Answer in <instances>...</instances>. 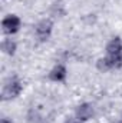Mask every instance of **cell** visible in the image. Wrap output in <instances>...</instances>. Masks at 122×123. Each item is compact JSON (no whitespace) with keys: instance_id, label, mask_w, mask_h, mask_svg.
Returning a JSON list of instances; mask_svg holds the SVG:
<instances>
[{"instance_id":"cell-1","label":"cell","mask_w":122,"mask_h":123,"mask_svg":"<svg viewBox=\"0 0 122 123\" xmlns=\"http://www.w3.org/2000/svg\"><path fill=\"white\" fill-rule=\"evenodd\" d=\"M108 57L105 59L108 67H119L122 64V43L119 39H114L109 42L108 47Z\"/></svg>"},{"instance_id":"cell-2","label":"cell","mask_w":122,"mask_h":123,"mask_svg":"<svg viewBox=\"0 0 122 123\" xmlns=\"http://www.w3.org/2000/svg\"><path fill=\"white\" fill-rule=\"evenodd\" d=\"M22 90V85L17 79H10L6 85H4V89H3V99L7 100V99H13L16 97Z\"/></svg>"},{"instance_id":"cell-3","label":"cell","mask_w":122,"mask_h":123,"mask_svg":"<svg viewBox=\"0 0 122 123\" xmlns=\"http://www.w3.org/2000/svg\"><path fill=\"white\" fill-rule=\"evenodd\" d=\"M1 27H3L4 33H7V34L16 33V31L19 30V27H20V20H19V17H17V16L10 14V16H7V17L3 20Z\"/></svg>"},{"instance_id":"cell-4","label":"cell","mask_w":122,"mask_h":123,"mask_svg":"<svg viewBox=\"0 0 122 123\" xmlns=\"http://www.w3.org/2000/svg\"><path fill=\"white\" fill-rule=\"evenodd\" d=\"M50 30H52V23L49 20H45V22H40L36 27V34L40 40H46L50 34Z\"/></svg>"},{"instance_id":"cell-5","label":"cell","mask_w":122,"mask_h":123,"mask_svg":"<svg viewBox=\"0 0 122 123\" xmlns=\"http://www.w3.org/2000/svg\"><path fill=\"white\" fill-rule=\"evenodd\" d=\"M93 115V109L89 103H85V105H81L76 110V116L79 120H88L91 119V116Z\"/></svg>"},{"instance_id":"cell-6","label":"cell","mask_w":122,"mask_h":123,"mask_svg":"<svg viewBox=\"0 0 122 123\" xmlns=\"http://www.w3.org/2000/svg\"><path fill=\"white\" fill-rule=\"evenodd\" d=\"M65 77H66V69L63 67V66H56L53 70H52V73H50V79L52 80H56V82H62V80H65Z\"/></svg>"},{"instance_id":"cell-7","label":"cell","mask_w":122,"mask_h":123,"mask_svg":"<svg viewBox=\"0 0 122 123\" xmlns=\"http://www.w3.org/2000/svg\"><path fill=\"white\" fill-rule=\"evenodd\" d=\"M3 50H4L6 53H9V55H13L14 50H16V44H14L12 40H6V42L3 43Z\"/></svg>"},{"instance_id":"cell-8","label":"cell","mask_w":122,"mask_h":123,"mask_svg":"<svg viewBox=\"0 0 122 123\" xmlns=\"http://www.w3.org/2000/svg\"><path fill=\"white\" fill-rule=\"evenodd\" d=\"M1 123H10V122H9L7 119H3V120H1Z\"/></svg>"},{"instance_id":"cell-9","label":"cell","mask_w":122,"mask_h":123,"mask_svg":"<svg viewBox=\"0 0 122 123\" xmlns=\"http://www.w3.org/2000/svg\"><path fill=\"white\" fill-rule=\"evenodd\" d=\"M72 123H73V122H72Z\"/></svg>"},{"instance_id":"cell-10","label":"cell","mask_w":122,"mask_h":123,"mask_svg":"<svg viewBox=\"0 0 122 123\" xmlns=\"http://www.w3.org/2000/svg\"><path fill=\"white\" fill-rule=\"evenodd\" d=\"M121 123H122V122H121Z\"/></svg>"}]
</instances>
